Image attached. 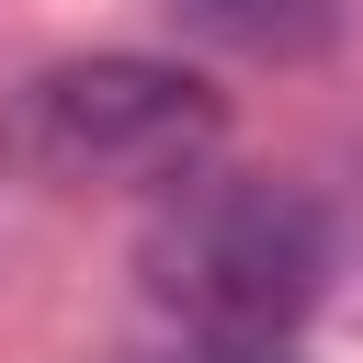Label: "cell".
I'll use <instances>...</instances> for the list:
<instances>
[{
  "instance_id": "6da1fadb",
  "label": "cell",
  "mask_w": 363,
  "mask_h": 363,
  "mask_svg": "<svg viewBox=\"0 0 363 363\" xmlns=\"http://www.w3.org/2000/svg\"><path fill=\"white\" fill-rule=\"evenodd\" d=\"M340 227L306 182L284 170H193L182 193L147 204L136 227V295L159 329H216V340H295V318L329 295Z\"/></svg>"
},
{
  "instance_id": "3957f363",
  "label": "cell",
  "mask_w": 363,
  "mask_h": 363,
  "mask_svg": "<svg viewBox=\"0 0 363 363\" xmlns=\"http://www.w3.org/2000/svg\"><path fill=\"white\" fill-rule=\"evenodd\" d=\"M170 11L227 34V45H250V57H295V45L329 34V0H170Z\"/></svg>"
},
{
  "instance_id": "7a4b0ae2",
  "label": "cell",
  "mask_w": 363,
  "mask_h": 363,
  "mask_svg": "<svg viewBox=\"0 0 363 363\" xmlns=\"http://www.w3.org/2000/svg\"><path fill=\"white\" fill-rule=\"evenodd\" d=\"M227 147V91L182 57H57L0 102V170L34 193H182Z\"/></svg>"
},
{
  "instance_id": "277c9868",
  "label": "cell",
  "mask_w": 363,
  "mask_h": 363,
  "mask_svg": "<svg viewBox=\"0 0 363 363\" xmlns=\"http://www.w3.org/2000/svg\"><path fill=\"white\" fill-rule=\"evenodd\" d=\"M113 363H295V340H216V329H159L147 352H113Z\"/></svg>"
}]
</instances>
